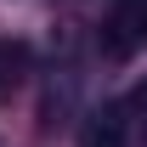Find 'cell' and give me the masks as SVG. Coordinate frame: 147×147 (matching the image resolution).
<instances>
[{"mask_svg": "<svg viewBox=\"0 0 147 147\" xmlns=\"http://www.w3.org/2000/svg\"><path fill=\"white\" fill-rule=\"evenodd\" d=\"M142 34H147V28H142Z\"/></svg>", "mask_w": 147, "mask_h": 147, "instance_id": "277c9868", "label": "cell"}, {"mask_svg": "<svg viewBox=\"0 0 147 147\" xmlns=\"http://www.w3.org/2000/svg\"><path fill=\"white\" fill-rule=\"evenodd\" d=\"M125 113H142V119H147V79H136V85H130V96H125Z\"/></svg>", "mask_w": 147, "mask_h": 147, "instance_id": "3957f363", "label": "cell"}, {"mask_svg": "<svg viewBox=\"0 0 147 147\" xmlns=\"http://www.w3.org/2000/svg\"><path fill=\"white\" fill-rule=\"evenodd\" d=\"M79 147H125V108H102L85 119Z\"/></svg>", "mask_w": 147, "mask_h": 147, "instance_id": "6da1fadb", "label": "cell"}, {"mask_svg": "<svg viewBox=\"0 0 147 147\" xmlns=\"http://www.w3.org/2000/svg\"><path fill=\"white\" fill-rule=\"evenodd\" d=\"M23 68H28V45L0 40V91H11V85L23 79Z\"/></svg>", "mask_w": 147, "mask_h": 147, "instance_id": "7a4b0ae2", "label": "cell"}]
</instances>
